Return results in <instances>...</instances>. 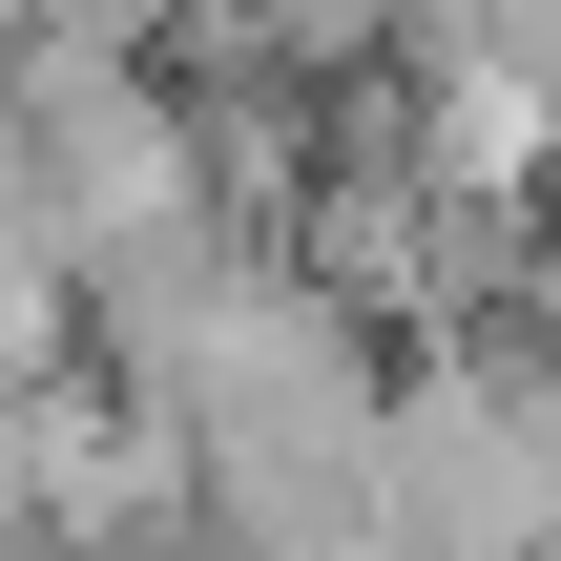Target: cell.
I'll use <instances>...</instances> for the list:
<instances>
[{"label":"cell","mask_w":561,"mask_h":561,"mask_svg":"<svg viewBox=\"0 0 561 561\" xmlns=\"http://www.w3.org/2000/svg\"><path fill=\"white\" fill-rule=\"evenodd\" d=\"M541 520H561V375H520V354L396 375L375 541H416V561H541Z\"/></svg>","instance_id":"cell-1"},{"label":"cell","mask_w":561,"mask_h":561,"mask_svg":"<svg viewBox=\"0 0 561 561\" xmlns=\"http://www.w3.org/2000/svg\"><path fill=\"white\" fill-rule=\"evenodd\" d=\"M541 291H561V167H541Z\"/></svg>","instance_id":"cell-2"}]
</instances>
